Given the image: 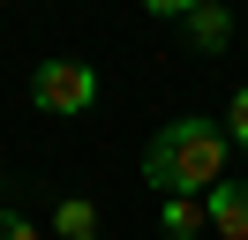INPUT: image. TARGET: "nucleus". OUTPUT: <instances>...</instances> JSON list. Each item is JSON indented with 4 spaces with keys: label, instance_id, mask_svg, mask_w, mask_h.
I'll return each mask as SVG.
<instances>
[{
    "label": "nucleus",
    "instance_id": "nucleus-1",
    "mask_svg": "<svg viewBox=\"0 0 248 240\" xmlns=\"http://www.w3.org/2000/svg\"><path fill=\"white\" fill-rule=\"evenodd\" d=\"M226 128L218 120H166L143 143V180L158 195H211L226 180Z\"/></svg>",
    "mask_w": 248,
    "mask_h": 240
},
{
    "label": "nucleus",
    "instance_id": "nucleus-2",
    "mask_svg": "<svg viewBox=\"0 0 248 240\" xmlns=\"http://www.w3.org/2000/svg\"><path fill=\"white\" fill-rule=\"evenodd\" d=\"M31 105L38 113H61V120L91 113L98 105V68L91 60H38L31 68Z\"/></svg>",
    "mask_w": 248,
    "mask_h": 240
},
{
    "label": "nucleus",
    "instance_id": "nucleus-3",
    "mask_svg": "<svg viewBox=\"0 0 248 240\" xmlns=\"http://www.w3.org/2000/svg\"><path fill=\"white\" fill-rule=\"evenodd\" d=\"M203 210H211L218 240H248V180H218V188L203 195Z\"/></svg>",
    "mask_w": 248,
    "mask_h": 240
},
{
    "label": "nucleus",
    "instance_id": "nucleus-4",
    "mask_svg": "<svg viewBox=\"0 0 248 240\" xmlns=\"http://www.w3.org/2000/svg\"><path fill=\"white\" fill-rule=\"evenodd\" d=\"M181 30H188V45H196V53H226V45H233V15H226V0H196Z\"/></svg>",
    "mask_w": 248,
    "mask_h": 240
},
{
    "label": "nucleus",
    "instance_id": "nucleus-5",
    "mask_svg": "<svg viewBox=\"0 0 248 240\" xmlns=\"http://www.w3.org/2000/svg\"><path fill=\"white\" fill-rule=\"evenodd\" d=\"M158 225H166V240H196V233H211V210H203V195H166Z\"/></svg>",
    "mask_w": 248,
    "mask_h": 240
},
{
    "label": "nucleus",
    "instance_id": "nucleus-6",
    "mask_svg": "<svg viewBox=\"0 0 248 240\" xmlns=\"http://www.w3.org/2000/svg\"><path fill=\"white\" fill-rule=\"evenodd\" d=\"M53 240H98V203L91 195H61L53 203Z\"/></svg>",
    "mask_w": 248,
    "mask_h": 240
},
{
    "label": "nucleus",
    "instance_id": "nucleus-7",
    "mask_svg": "<svg viewBox=\"0 0 248 240\" xmlns=\"http://www.w3.org/2000/svg\"><path fill=\"white\" fill-rule=\"evenodd\" d=\"M226 143H241V150H248V83L233 90V105H226Z\"/></svg>",
    "mask_w": 248,
    "mask_h": 240
},
{
    "label": "nucleus",
    "instance_id": "nucleus-8",
    "mask_svg": "<svg viewBox=\"0 0 248 240\" xmlns=\"http://www.w3.org/2000/svg\"><path fill=\"white\" fill-rule=\"evenodd\" d=\"M0 240H38V225L23 218V210H0Z\"/></svg>",
    "mask_w": 248,
    "mask_h": 240
},
{
    "label": "nucleus",
    "instance_id": "nucleus-9",
    "mask_svg": "<svg viewBox=\"0 0 248 240\" xmlns=\"http://www.w3.org/2000/svg\"><path fill=\"white\" fill-rule=\"evenodd\" d=\"M143 8H151V15H166V23H188V8H196V0H143Z\"/></svg>",
    "mask_w": 248,
    "mask_h": 240
}]
</instances>
